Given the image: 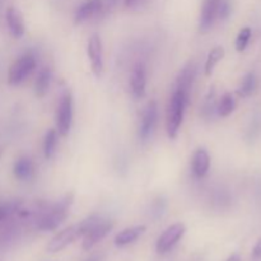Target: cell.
Instances as JSON below:
<instances>
[{
	"instance_id": "obj_27",
	"label": "cell",
	"mask_w": 261,
	"mask_h": 261,
	"mask_svg": "<svg viewBox=\"0 0 261 261\" xmlns=\"http://www.w3.org/2000/svg\"><path fill=\"white\" fill-rule=\"evenodd\" d=\"M149 0H124V5L127 9H140L144 7Z\"/></svg>"
},
{
	"instance_id": "obj_11",
	"label": "cell",
	"mask_w": 261,
	"mask_h": 261,
	"mask_svg": "<svg viewBox=\"0 0 261 261\" xmlns=\"http://www.w3.org/2000/svg\"><path fill=\"white\" fill-rule=\"evenodd\" d=\"M130 88L135 98H143L147 91V68L143 63H137L130 74Z\"/></svg>"
},
{
	"instance_id": "obj_21",
	"label": "cell",
	"mask_w": 261,
	"mask_h": 261,
	"mask_svg": "<svg viewBox=\"0 0 261 261\" xmlns=\"http://www.w3.org/2000/svg\"><path fill=\"white\" fill-rule=\"evenodd\" d=\"M217 107H218V105L216 101V91H214V88H211L205 99H204L203 107H201V115H203L204 119H213L214 114L217 112Z\"/></svg>"
},
{
	"instance_id": "obj_28",
	"label": "cell",
	"mask_w": 261,
	"mask_h": 261,
	"mask_svg": "<svg viewBox=\"0 0 261 261\" xmlns=\"http://www.w3.org/2000/svg\"><path fill=\"white\" fill-rule=\"evenodd\" d=\"M252 259L259 260L261 259V239L256 242V245L252 249Z\"/></svg>"
},
{
	"instance_id": "obj_24",
	"label": "cell",
	"mask_w": 261,
	"mask_h": 261,
	"mask_svg": "<svg viewBox=\"0 0 261 261\" xmlns=\"http://www.w3.org/2000/svg\"><path fill=\"white\" fill-rule=\"evenodd\" d=\"M251 28L249 27L242 28L239 32L236 38V50L239 51V53H242V51L246 50L247 45H249L250 42V38H251Z\"/></svg>"
},
{
	"instance_id": "obj_9",
	"label": "cell",
	"mask_w": 261,
	"mask_h": 261,
	"mask_svg": "<svg viewBox=\"0 0 261 261\" xmlns=\"http://www.w3.org/2000/svg\"><path fill=\"white\" fill-rule=\"evenodd\" d=\"M87 54L91 61L92 71L97 78H99L103 71V47H102L101 37L97 33H93L89 37L87 43Z\"/></svg>"
},
{
	"instance_id": "obj_13",
	"label": "cell",
	"mask_w": 261,
	"mask_h": 261,
	"mask_svg": "<svg viewBox=\"0 0 261 261\" xmlns=\"http://www.w3.org/2000/svg\"><path fill=\"white\" fill-rule=\"evenodd\" d=\"M196 76V65L194 63H188L178 73L177 79H176V89L185 93L186 96L190 97L191 88H193L194 81Z\"/></svg>"
},
{
	"instance_id": "obj_22",
	"label": "cell",
	"mask_w": 261,
	"mask_h": 261,
	"mask_svg": "<svg viewBox=\"0 0 261 261\" xmlns=\"http://www.w3.org/2000/svg\"><path fill=\"white\" fill-rule=\"evenodd\" d=\"M234 109H236V99H234L233 94L226 93L222 96L221 101H219L217 114L222 117H227L234 111Z\"/></svg>"
},
{
	"instance_id": "obj_30",
	"label": "cell",
	"mask_w": 261,
	"mask_h": 261,
	"mask_svg": "<svg viewBox=\"0 0 261 261\" xmlns=\"http://www.w3.org/2000/svg\"><path fill=\"white\" fill-rule=\"evenodd\" d=\"M119 2L120 0H107L106 7L109 8V9H112V8H115L117 4H119Z\"/></svg>"
},
{
	"instance_id": "obj_26",
	"label": "cell",
	"mask_w": 261,
	"mask_h": 261,
	"mask_svg": "<svg viewBox=\"0 0 261 261\" xmlns=\"http://www.w3.org/2000/svg\"><path fill=\"white\" fill-rule=\"evenodd\" d=\"M232 12V5L229 0H221L219 2V7H218V18L219 19L224 20L231 15Z\"/></svg>"
},
{
	"instance_id": "obj_10",
	"label": "cell",
	"mask_w": 261,
	"mask_h": 261,
	"mask_svg": "<svg viewBox=\"0 0 261 261\" xmlns=\"http://www.w3.org/2000/svg\"><path fill=\"white\" fill-rule=\"evenodd\" d=\"M105 7H106L105 0H86L76 8L75 14H74V22L75 24L87 22L91 18L101 14L105 10Z\"/></svg>"
},
{
	"instance_id": "obj_31",
	"label": "cell",
	"mask_w": 261,
	"mask_h": 261,
	"mask_svg": "<svg viewBox=\"0 0 261 261\" xmlns=\"http://www.w3.org/2000/svg\"><path fill=\"white\" fill-rule=\"evenodd\" d=\"M227 261H241V257H240L239 254H232L231 256L227 259Z\"/></svg>"
},
{
	"instance_id": "obj_17",
	"label": "cell",
	"mask_w": 261,
	"mask_h": 261,
	"mask_svg": "<svg viewBox=\"0 0 261 261\" xmlns=\"http://www.w3.org/2000/svg\"><path fill=\"white\" fill-rule=\"evenodd\" d=\"M51 79H53V71L50 68L45 66L38 71L35 82V93L38 98H42L46 96L50 88Z\"/></svg>"
},
{
	"instance_id": "obj_23",
	"label": "cell",
	"mask_w": 261,
	"mask_h": 261,
	"mask_svg": "<svg viewBox=\"0 0 261 261\" xmlns=\"http://www.w3.org/2000/svg\"><path fill=\"white\" fill-rule=\"evenodd\" d=\"M56 144H58V132L55 129H50L45 135L43 140V154L46 160H50L55 152Z\"/></svg>"
},
{
	"instance_id": "obj_7",
	"label": "cell",
	"mask_w": 261,
	"mask_h": 261,
	"mask_svg": "<svg viewBox=\"0 0 261 261\" xmlns=\"http://www.w3.org/2000/svg\"><path fill=\"white\" fill-rule=\"evenodd\" d=\"M158 119V105L155 101H149L142 111L139 125V138L142 142H147L154 132Z\"/></svg>"
},
{
	"instance_id": "obj_18",
	"label": "cell",
	"mask_w": 261,
	"mask_h": 261,
	"mask_svg": "<svg viewBox=\"0 0 261 261\" xmlns=\"http://www.w3.org/2000/svg\"><path fill=\"white\" fill-rule=\"evenodd\" d=\"M33 163L31 158L28 157H20L15 161L14 166H13V173L15 177L20 181H27L32 177L33 175Z\"/></svg>"
},
{
	"instance_id": "obj_5",
	"label": "cell",
	"mask_w": 261,
	"mask_h": 261,
	"mask_svg": "<svg viewBox=\"0 0 261 261\" xmlns=\"http://www.w3.org/2000/svg\"><path fill=\"white\" fill-rule=\"evenodd\" d=\"M185 232L186 227L184 223H175L167 227L163 233L158 237L157 244H155V250L158 254H167L170 250H172L177 245V242L182 239Z\"/></svg>"
},
{
	"instance_id": "obj_14",
	"label": "cell",
	"mask_w": 261,
	"mask_h": 261,
	"mask_svg": "<svg viewBox=\"0 0 261 261\" xmlns=\"http://www.w3.org/2000/svg\"><path fill=\"white\" fill-rule=\"evenodd\" d=\"M5 20H7L8 28H9L10 33L13 37L20 38L23 37L25 32V25L23 15L19 10L15 7H9L5 12Z\"/></svg>"
},
{
	"instance_id": "obj_8",
	"label": "cell",
	"mask_w": 261,
	"mask_h": 261,
	"mask_svg": "<svg viewBox=\"0 0 261 261\" xmlns=\"http://www.w3.org/2000/svg\"><path fill=\"white\" fill-rule=\"evenodd\" d=\"M112 227H114V223H112L111 221H109V219H105L103 217H102L94 226H92L91 228L84 233L83 242H82V247H83L84 251H89L94 245H97L99 241H102V240L111 232Z\"/></svg>"
},
{
	"instance_id": "obj_1",
	"label": "cell",
	"mask_w": 261,
	"mask_h": 261,
	"mask_svg": "<svg viewBox=\"0 0 261 261\" xmlns=\"http://www.w3.org/2000/svg\"><path fill=\"white\" fill-rule=\"evenodd\" d=\"M73 200V194H66L58 203L43 209L42 213L36 219V228L42 232L55 231L68 218Z\"/></svg>"
},
{
	"instance_id": "obj_12",
	"label": "cell",
	"mask_w": 261,
	"mask_h": 261,
	"mask_svg": "<svg viewBox=\"0 0 261 261\" xmlns=\"http://www.w3.org/2000/svg\"><path fill=\"white\" fill-rule=\"evenodd\" d=\"M221 0H204L200 13V22L199 27L203 32H206L212 28L216 19L218 18V7Z\"/></svg>"
},
{
	"instance_id": "obj_19",
	"label": "cell",
	"mask_w": 261,
	"mask_h": 261,
	"mask_svg": "<svg viewBox=\"0 0 261 261\" xmlns=\"http://www.w3.org/2000/svg\"><path fill=\"white\" fill-rule=\"evenodd\" d=\"M224 58V48L222 46H217V47L212 48L211 53L208 54V58H206L205 65H204V71H205V75H212L214 71L217 64Z\"/></svg>"
},
{
	"instance_id": "obj_29",
	"label": "cell",
	"mask_w": 261,
	"mask_h": 261,
	"mask_svg": "<svg viewBox=\"0 0 261 261\" xmlns=\"http://www.w3.org/2000/svg\"><path fill=\"white\" fill-rule=\"evenodd\" d=\"M105 260V256L102 254H97V255H93V256H91L89 259H87L86 261H103Z\"/></svg>"
},
{
	"instance_id": "obj_16",
	"label": "cell",
	"mask_w": 261,
	"mask_h": 261,
	"mask_svg": "<svg viewBox=\"0 0 261 261\" xmlns=\"http://www.w3.org/2000/svg\"><path fill=\"white\" fill-rule=\"evenodd\" d=\"M211 168V157L204 148H199L193 155V173L196 178L205 177Z\"/></svg>"
},
{
	"instance_id": "obj_25",
	"label": "cell",
	"mask_w": 261,
	"mask_h": 261,
	"mask_svg": "<svg viewBox=\"0 0 261 261\" xmlns=\"http://www.w3.org/2000/svg\"><path fill=\"white\" fill-rule=\"evenodd\" d=\"M19 206H20V203H18V201L5 204V205H0V222L4 221V219H7L10 214L18 213V211H19Z\"/></svg>"
},
{
	"instance_id": "obj_20",
	"label": "cell",
	"mask_w": 261,
	"mask_h": 261,
	"mask_svg": "<svg viewBox=\"0 0 261 261\" xmlns=\"http://www.w3.org/2000/svg\"><path fill=\"white\" fill-rule=\"evenodd\" d=\"M257 87V79L255 76L254 73H249L245 75V78L242 79L241 86L237 89V94L242 98H246V97H250L255 91H256Z\"/></svg>"
},
{
	"instance_id": "obj_6",
	"label": "cell",
	"mask_w": 261,
	"mask_h": 261,
	"mask_svg": "<svg viewBox=\"0 0 261 261\" xmlns=\"http://www.w3.org/2000/svg\"><path fill=\"white\" fill-rule=\"evenodd\" d=\"M82 237V231L79 223L74 224V226L68 227V228L63 229L59 233L51 239V241L47 245V251L51 254H56V252L63 251L64 249L73 244L76 239Z\"/></svg>"
},
{
	"instance_id": "obj_4",
	"label": "cell",
	"mask_w": 261,
	"mask_h": 261,
	"mask_svg": "<svg viewBox=\"0 0 261 261\" xmlns=\"http://www.w3.org/2000/svg\"><path fill=\"white\" fill-rule=\"evenodd\" d=\"M73 124V97L69 91H64L56 110V132L65 137Z\"/></svg>"
},
{
	"instance_id": "obj_3",
	"label": "cell",
	"mask_w": 261,
	"mask_h": 261,
	"mask_svg": "<svg viewBox=\"0 0 261 261\" xmlns=\"http://www.w3.org/2000/svg\"><path fill=\"white\" fill-rule=\"evenodd\" d=\"M36 68V58L32 53H25L20 55L14 63L10 65L8 71V83L10 86H18L30 75Z\"/></svg>"
},
{
	"instance_id": "obj_15",
	"label": "cell",
	"mask_w": 261,
	"mask_h": 261,
	"mask_svg": "<svg viewBox=\"0 0 261 261\" xmlns=\"http://www.w3.org/2000/svg\"><path fill=\"white\" fill-rule=\"evenodd\" d=\"M145 231H147V227L143 226V224H140V226H133V227H129V228L122 229L121 232H119V233L115 236V240H114L115 246L117 247L127 246V245L137 241V240L139 239Z\"/></svg>"
},
{
	"instance_id": "obj_2",
	"label": "cell",
	"mask_w": 261,
	"mask_h": 261,
	"mask_svg": "<svg viewBox=\"0 0 261 261\" xmlns=\"http://www.w3.org/2000/svg\"><path fill=\"white\" fill-rule=\"evenodd\" d=\"M189 99L190 97L177 89H175L173 94L171 96L167 107V116H166V129H167V135L170 139H175L177 137L178 130L182 125Z\"/></svg>"
}]
</instances>
